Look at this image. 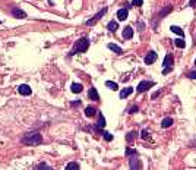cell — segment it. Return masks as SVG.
Instances as JSON below:
<instances>
[{
    "instance_id": "cell-1",
    "label": "cell",
    "mask_w": 196,
    "mask_h": 170,
    "mask_svg": "<svg viewBox=\"0 0 196 170\" xmlns=\"http://www.w3.org/2000/svg\"><path fill=\"white\" fill-rule=\"evenodd\" d=\"M41 142H43V136H41L40 132H35V130L28 132V134H25L22 136V144H25V145L35 147V145H40Z\"/></svg>"
},
{
    "instance_id": "cell-2",
    "label": "cell",
    "mask_w": 196,
    "mask_h": 170,
    "mask_svg": "<svg viewBox=\"0 0 196 170\" xmlns=\"http://www.w3.org/2000/svg\"><path fill=\"white\" fill-rule=\"evenodd\" d=\"M88 49H90V40H88L86 37H82V38H79V40L75 43V47H73V50L69 53V56H73V54H76V53H85Z\"/></svg>"
},
{
    "instance_id": "cell-3",
    "label": "cell",
    "mask_w": 196,
    "mask_h": 170,
    "mask_svg": "<svg viewBox=\"0 0 196 170\" xmlns=\"http://www.w3.org/2000/svg\"><path fill=\"white\" fill-rule=\"evenodd\" d=\"M107 11H108V7H102V9H101V11L98 12L97 15H94V16L91 18V19H88V21L85 22V25H86V27H92V25H95V23L100 21L101 18H102V16H104V15L107 13Z\"/></svg>"
},
{
    "instance_id": "cell-4",
    "label": "cell",
    "mask_w": 196,
    "mask_h": 170,
    "mask_svg": "<svg viewBox=\"0 0 196 170\" xmlns=\"http://www.w3.org/2000/svg\"><path fill=\"white\" fill-rule=\"evenodd\" d=\"M154 85H155L154 81H140L139 84H138L136 91H138V92H145V91H148L151 87H154Z\"/></svg>"
},
{
    "instance_id": "cell-5",
    "label": "cell",
    "mask_w": 196,
    "mask_h": 170,
    "mask_svg": "<svg viewBox=\"0 0 196 170\" xmlns=\"http://www.w3.org/2000/svg\"><path fill=\"white\" fill-rule=\"evenodd\" d=\"M171 11H173V6H171V5L164 6V7H163V11L160 12V13L157 15V18H155V22H154V25H155V23L158 25V22H160V21H161V19H163L164 16H167V15H168V13H170Z\"/></svg>"
},
{
    "instance_id": "cell-6",
    "label": "cell",
    "mask_w": 196,
    "mask_h": 170,
    "mask_svg": "<svg viewBox=\"0 0 196 170\" xmlns=\"http://www.w3.org/2000/svg\"><path fill=\"white\" fill-rule=\"evenodd\" d=\"M129 167L130 169H142V163H140V160L138 159V153L132 154V157L129 160Z\"/></svg>"
},
{
    "instance_id": "cell-7",
    "label": "cell",
    "mask_w": 196,
    "mask_h": 170,
    "mask_svg": "<svg viewBox=\"0 0 196 170\" xmlns=\"http://www.w3.org/2000/svg\"><path fill=\"white\" fill-rule=\"evenodd\" d=\"M157 57H158L157 53H155L154 50H151V51H148V54H145V59H144V62H145V65H152V63L157 60Z\"/></svg>"
},
{
    "instance_id": "cell-8",
    "label": "cell",
    "mask_w": 196,
    "mask_h": 170,
    "mask_svg": "<svg viewBox=\"0 0 196 170\" xmlns=\"http://www.w3.org/2000/svg\"><path fill=\"white\" fill-rule=\"evenodd\" d=\"M12 16L15 18V19H25L27 18V12L23 11V9L15 7V9H12Z\"/></svg>"
},
{
    "instance_id": "cell-9",
    "label": "cell",
    "mask_w": 196,
    "mask_h": 170,
    "mask_svg": "<svg viewBox=\"0 0 196 170\" xmlns=\"http://www.w3.org/2000/svg\"><path fill=\"white\" fill-rule=\"evenodd\" d=\"M18 91H19V94H21V96H31V94H32V90H31V87H29V85H27V84L19 85Z\"/></svg>"
},
{
    "instance_id": "cell-10",
    "label": "cell",
    "mask_w": 196,
    "mask_h": 170,
    "mask_svg": "<svg viewBox=\"0 0 196 170\" xmlns=\"http://www.w3.org/2000/svg\"><path fill=\"white\" fill-rule=\"evenodd\" d=\"M127 15H129V9H127V7H122V9L117 11L119 21H126V19H127Z\"/></svg>"
},
{
    "instance_id": "cell-11",
    "label": "cell",
    "mask_w": 196,
    "mask_h": 170,
    "mask_svg": "<svg viewBox=\"0 0 196 170\" xmlns=\"http://www.w3.org/2000/svg\"><path fill=\"white\" fill-rule=\"evenodd\" d=\"M88 97H90L91 100H94V101H100V94H98V91H97V88H90V91H88Z\"/></svg>"
},
{
    "instance_id": "cell-12",
    "label": "cell",
    "mask_w": 196,
    "mask_h": 170,
    "mask_svg": "<svg viewBox=\"0 0 196 170\" xmlns=\"http://www.w3.org/2000/svg\"><path fill=\"white\" fill-rule=\"evenodd\" d=\"M133 37V28L132 27H124L123 28V38L124 40H130Z\"/></svg>"
},
{
    "instance_id": "cell-13",
    "label": "cell",
    "mask_w": 196,
    "mask_h": 170,
    "mask_svg": "<svg viewBox=\"0 0 196 170\" xmlns=\"http://www.w3.org/2000/svg\"><path fill=\"white\" fill-rule=\"evenodd\" d=\"M173 62H174V57L171 53H168V54H165V57H164V63L163 66L164 68H168V66H173Z\"/></svg>"
},
{
    "instance_id": "cell-14",
    "label": "cell",
    "mask_w": 196,
    "mask_h": 170,
    "mask_svg": "<svg viewBox=\"0 0 196 170\" xmlns=\"http://www.w3.org/2000/svg\"><path fill=\"white\" fill-rule=\"evenodd\" d=\"M107 47H108L111 51H114L116 54H123V53H124L123 49H122V47H119V45H116L114 43H108V44H107Z\"/></svg>"
},
{
    "instance_id": "cell-15",
    "label": "cell",
    "mask_w": 196,
    "mask_h": 170,
    "mask_svg": "<svg viewBox=\"0 0 196 170\" xmlns=\"http://www.w3.org/2000/svg\"><path fill=\"white\" fill-rule=\"evenodd\" d=\"M97 128L98 129H102V128H106V117H104V114L98 112V122H97Z\"/></svg>"
},
{
    "instance_id": "cell-16",
    "label": "cell",
    "mask_w": 196,
    "mask_h": 170,
    "mask_svg": "<svg viewBox=\"0 0 196 170\" xmlns=\"http://www.w3.org/2000/svg\"><path fill=\"white\" fill-rule=\"evenodd\" d=\"M132 92H133V88H132V87H126V88H123V90L120 91L119 97H120V98H126V97H129Z\"/></svg>"
},
{
    "instance_id": "cell-17",
    "label": "cell",
    "mask_w": 196,
    "mask_h": 170,
    "mask_svg": "<svg viewBox=\"0 0 196 170\" xmlns=\"http://www.w3.org/2000/svg\"><path fill=\"white\" fill-rule=\"evenodd\" d=\"M170 31H173L174 34L180 35V37H181V38H183V37H185V31H183V29L180 28V27H177V25H171V27H170Z\"/></svg>"
},
{
    "instance_id": "cell-18",
    "label": "cell",
    "mask_w": 196,
    "mask_h": 170,
    "mask_svg": "<svg viewBox=\"0 0 196 170\" xmlns=\"http://www.w3.org/2000/svg\"><path fill=\"white\" fill-rule=\"evenodd\" d=\"M70 90H72V92H75V94H79V92H82L84 87H82V84H76V82H73V84L70 85Z\"/></svg>"
},
{
    "instance_id": "cell-19",
    "label": "cell",
    "mask_w": 196,
    "mask_h": 170,
    "mask_svg": "<svg viewBox=\"0 0 196 170\" xmlns=\"http://www.w3.org/2000/svg\"><path fill=\"white\" fill-rule=\"evenodd\" d=\"M95 113H97V108L92 107V106H88V107L85 108V116H86V117H92Z\"/></svg>"
},
{
    "instance_id": "cell-20",
    "label": "cell",
    "mask_w": 196,
    "mask_h": 170,
    "mask_svg": "<svg viewBox=\"0 0 196 170\" xmlns=\"http://www.w3.org/2000/svg\"><path fill=\"white\" fill-rule=\"evenodd\" d=\"M107 28H108V31H110V32H116V31L119 29V23L116 22V21H110V22H108V25H107Z\"/></svg>"
},
{
    "instance_id": "cell-21",
    "label": "cell",
    "mask_w": 196,
    "mask_h": 170,
    "mask_svg": "<svg viewBox=\"0 0 196 170\" xmlns=\"http://www.w3.org/2000/svg\"><path fill=\"white\" fill-rule=\"evenodd\" d=\"M171 125H173V119H171V117H164L163 122H161V126H163L164 129H167V128H170Z\"/></svg>"
},
{
    "instance_id": "cell-22",
    "label": "cell",
    "mask_w": 196,
    "mask_h": 170,
    "mask_svg": "<svg viewBox=\"0 0 196 170\" xmlns=\"http://www.w3.org/2000/svg\"><path fill=\"white\" fill-rule=\"evenodd\" d=\"M136 136H138V132H136V130L127 132V134H126V141H127V142H132L135 138H136Z\"/></svg>"
},
{
    "instance_id": "cell-23",
    "label": "cell",
    "mask_w": 196,
    "mask_h": 170,
    "mask_svg": "<svg viewBox=\"0 0 196 170\" xmlns=\"http://www.w3.org/2000/svg\"><path fill=\"white\" fill-rule=\"evenodd\" d=\"M174 44H176V47H179V49H185V47H186V41L180 37V38H177V40L174 41Z\"/></svg>"
},
{
    "instance_id": "cell-24",
    "label": "cell",
    "mask_w": 196,
    "mask_h": 170,
    "mask_svg": "<svg viewBox=\"0 0 196 170\" xmlns=\"http://www.w3.org/2000/svg\"><path fill=\"white\" fill-rule=\"evenodd\" d=\"M106 87H108V88H111V90H119V85L116 84V82H113V81H106Z\"/></svg>"
},
{
    "instance_id": "cell-25",
    "label": "cell",
    "mask_w": 196,
    "mask_h": 170,
    "mask_svg": "<svg viewBox=\"0 0 196 170\" xmlns=\"http://www.w3.org/2000/svg\"><path fill=\"white\" fill-rule=\"evenodd\" d=\"M35 169H45V170H51V166L45 164V163H40V164L35 166Z\"/></svg>"
},
{
    "instance_id": "cell-26",
    "label": "cell",
    "mask_w": 196,
    "mask_h": 170,
    "mask_svg": "<svg viewBox=\"0 0 196 170\" xmlns=\"http://www.w3.org/2000/svg\"><path fill=\"white\" fill-rule=\"evenodd\" d=\"M66 169H67V170H70V169L78 170V169H79V164H78V163H67V164H66Z\"/></svg>"
},
{
    "instance_id": "cell-27",
    "label": "cell",
    "mask_w": 196,
    "mask_h": 170,
    "mask_svg": "<svg viewBox=\"0 0 196 170\" xmlns=\"http://www.w3.org/2000/svg\"><path fill=\"white\" fill-rule=\"evenodd\" d=\"M140 138H142V139H149V132L144 129L142 132H140Z\"/></svg>"
},
{
    "instance_id": "cell-28",
    "label": "cell",
    "mask_w": 196,
    "mask_h": 170,
    "mask_svg": "<svg viewBox=\"0 0 196 170\" xmlns=\"http://www.w3.org/2000/svg\"><path fill=\"white\" fill-rule=\"evenodd\" d=\"M102 136H104V139H106V141H113V135L110 134V132H104Z\"/></svg>"
},
{
    "instance_id": "cell-29",
    "label": "cell",
    "mask_w": 196,
    "mask_h": 170,
    "mask_svg": "<svg viewBox=\"0 0 196 170\" xmlns=\"http://www.w3.org/2000/svg\"><path fill=\"white\" fill-rule=\"evenodd\" d=\"M144 5V0H133L132 2V6H142Z\"/></svg>"
},
{
    "instance_id": "cell-30",
    "label": "cell",
    "mask_w": 196,
    "mask_h": 170,
    "mask_svg": "<svg viewBox=\"0 0 196 170\" xmlns=\"http://www.w3.org/2000/svg\"><path fill=\"white\" fill-rule=\"evenodd\" d=\"M136 112H139V107H138V106H133V107H130V108H129V113H130V114L136 113Z\"/></svg>"
},
{
    "instance_id": "cell-31",
    "label": "cell",
    "mask_w": 196,
    "mask_h": 170,
    "mask_svg": "<svg viewBox=\"0 0 196 170\" xmlns=\"http://www.w3.org/2000/svg\"><path fill=\"white\" fill-rule=\"evenodd\" d=\"M135 153H138V151L133 150V148H127V150H126V155H132V154H135Z\"/></svg>"
},
{
    "instance_id": "cell-32",
    "label": "cell",
    "mask_w": 196,
    "mask_h": 170,
    "mask_svg": "<svg viewBox=\"0 0 196 170\" xmlns=\"http://www.w3.org/2000/svg\"><path fill=\"white\" fill-rule=\"evenodd\" d=\"M171 70H173V66H168V68H164V69H163V74L167 75V74H170Z\"/></svg>"
},
{
    "instance_id": "cell-33",
    "label": "cell",
    "mask_w": 196,
    "mask_h": 170,
    "mask_svg": "<svg viewBox=\"0 0 196 170\" xmlns=\"http://www.w3.org/2000/svg\"><path fill=\"white\" fill-rule=\"evenodd\" d=\"M187 76H189V78H192V79H196V70H192V72L187 75Z\"/></svg>"
},
{
    "instance_id": "cell-34",
    "label": "cell",
    "mask_w": 196,
    "mask_h": 170,
    "mask_svg": "<svg viewBox=\"0 0 196 170\" xmlns=\"http://www.w3.org/2000/svg\"><path fill=\"white\" fill-rule=\"evenodd\" d=\"M70 104H72L73 107H78L79 104H81V100H75V101H72V103H70Z\"/></svg>"
},
{
    "instance_id": "cell-35",
    "label": "cell",
    "mask_w": 196,
    "mask_h": 170,
    "mask_svg": "<svg viewBox=\"0 0 196 170\" xmlns=\"http://www.w3.org/2000/svg\"><path fill=\"white\" fill-rule=\"evenodd\" d=\"M189 6H190V7H196V0H190V2H189Z\"/></svg>"
},
{
    "instance_id": "cell-36",
    "label": "cell",
    "mask_w": 196,
    "mask_h": 170,
    "mask_svg": "<svg viewBox=\"0 0 196 170\" xmlns=\"http://www.w3.org/2000/svg\"><path fill=\"white\" fill-rule=\"evenodd\" d=\"M160 94H161L160 91H157V92H154V94H152V98H157V97L160 96Z\"/></svg>"
},
{
    "instance_id": "cell-37",
    "label": "cell",
    "mask_w": 196,
    "mask_h": 170,
    "mask_svg": "<svg viewBox=\"0 0 196 170\" xmlns=\"http://www.w3.org/2000/svg\"><path fill=\"white\" fill-rule=\"evenodd\" d=\"M190 145H192V147H195V148H196V139H195V141H192V142H190Z\"/></svg>"
},
{
    "instance_id": "cell-38",
    "label": "cell",
    "mask_w": 196,
    "mask_h": 170,
    "mask_svg": "<svg viewBox=\"0 0 196 170\" xmlns=\"http://www.w3.org/2000/svg\"><path fill=\"white\" fill-rule=\"evenodd\" d=\"M195 65H196V59H195Z\"/></svg>"
},
{
    "instance_id": "cell-39",
    "label": "cell",
    "mask_w": 196,
    "mask_h": 170,
    "mask_svg": "<svg viewBox=\"0 0 196 170\" xmlns=\"http://www.w3.org/2000/svg\"><path fill=\"white\" fill-rule=\"evenodd\" d=\"M0 23H2V21H0Z\"/></svg>"
}]
</instances>
